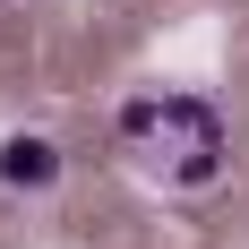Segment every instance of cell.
I'll use <instances>...</instances> for the list:
<instances>
[{"label":"cell","instance_id":"6da1fadb","mask_svg":"<svg viewBox=\"0 0 249 249\" xmlns=\"http://www.w3.org/2000/svg\"><path fill=\"white\" fill-rule=\"evenodd\" d=\"M112 129H121V155L155 180V189H215L224 163H232L224 112H215L206 95H180V86H163V95H129Z\"/></svg>","mask_w":249,"mask_h":249},{"label":"cell","instance_id":"7a4b0ae2","mask_svg":"<svg viewBox=\"0 0 249 249\" xmlns=\"http://www.w3.org/2000/svg\"><path fill=\"white\" fill-rule=\"evenodd\" d=\"M60 172H69V155L52 146L43 129H9V138H0V189L43 198V189H60Z\"/></svg>","mask_w":249,"mask_h":249}]
</instances>
